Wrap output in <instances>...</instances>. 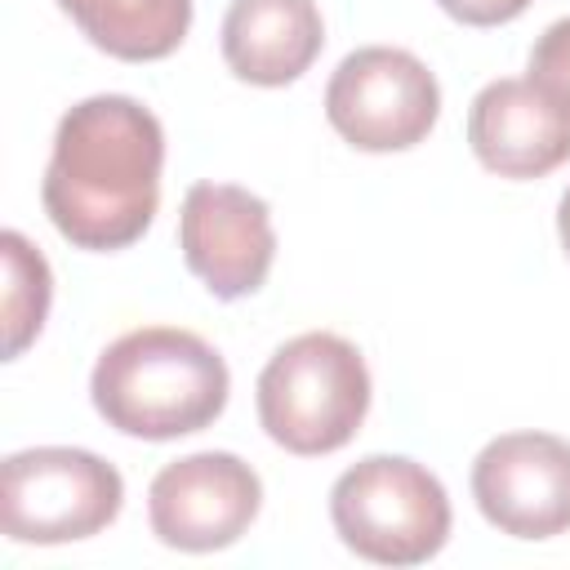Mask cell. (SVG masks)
<instances>
[{
	"mask_svg": "<svg viewBox=\"0 0 570 570\" xmlns=\"http://www.w3.org/2000/svg\"><path fill=\"white\" fill-rule=\"evenodd\" d=\"M160 165L165 129L142 102L125 94L85 98L58 120L40 183L45 214L76 249H125L156 218Z\"/></svg>",
	"mask_w": 570,
	"mask_h": 570,
	"instance_id": "obj_1",
	"label": "cell"
},
{
	"mask_svg": "<svg viewBox=\"0 0 570 570\" xmlns=\"http://www.w3.org/2000/svg\"><path fill=\"white\" fill-rule=\"evenodd\" d=\"M227 361L178 325L120 334L89 374V396L107 428L142 441H174L209 428L227 410Z\"/></svg>",
	"mask_w": 570,
	"mask_h": 570,
	"instance_id": "obj_2",
	"label": "cell"
},
{
	"mask_svg": "<svg viewBox=\"0 0 570 570\" xmlns=\"http://www.w3.org/2000/svg\"><path fill=\"white\" fill-rule=\"evenodd\" d=\"M370 414L365 356L330 334L312 330L272 352L258 374V423L289 454L343 450Z\"/></svg>",
	"mask_w": 570,
	"mask_h": 570,
	"instance_id": "obj_3",
	"label": "cell"
},
{
	"mask_svg": "<svg viewBox=\"0 0 570 570\" xmlns=\"http://www.w3.org/2000/svg\"><path fill=\"white\" fill-rule=\"evenodd\" d=\"M338 539L379 566H419L450 539L445 485L405 454H370L330 490Z\"/></svg>",
	"mask_w": 570,
	"mask_h": 570,
	"instance_id": "obj_4",
	"label": "cell"
},
{
	"mask_svg": "<svg viewBox=\"0 0 570 570\" xmlns=\"http://www.w3.org/2000/svg\"><path fill=\"white\" fill-rule=\"evenodd\" d=\"M120 472L71 445L18 450L0 468V525L13 543H71L120 517Z\"/></svg>",
	"mask_w": 570,
	"mask_h": 570,
	"instance_id": "obj_5",
	"label": "cell"
},
{
	"mask_svg": "<svg viewBox=\"0 0 570 570\" xmlns=\"http://www.w3.org/2000/svg\"><path fill=\"white\" fill-rule=\"evenodd\" d=\"M325 116L356 151H405L432 134L441 116V85L410 49L365 45L334 67L325 85Z\"/></svg>",
	"mask_w": 570,
	"mask_h": 570,
	"instance_id": "obj_6",
	"label": "cell"
},
{
	"mask_svg": "<svg viewBox=\"0 0 570 570\" xmlns=\"http://www.w3.org/2000/svg\"><path fill=\"white\" fill-rule=\"evenodd\" d=\"M263 508L258 472L227 454L200 450L165 463L147 490V521L165 548L178 552H218L236 543Z\"/></svg>",
	"mask_w": 570,
	"mask_h": 570,
	"instance_id": "obj_7",
	"label": "cell"
},
{
	"mask_svg": "<svg viewBox=\"0 0 570 570\" xmlns=\"http://www.w3.org/2000/svg\"><path fill=\"white\" fill-rule=\"evenodd\" d=\"M481 517L512 539L570 530V441L552 432H503L472 463Z\"/></svg>",
	"mask_w": 570,
	"mask_h": 570,
	"instance_id": "obj_8",
	"label": "cell"
},
{
	"mask_svg": "<svg viewBox=\"0 0 570 570\" xmlns=\"http://www.w3.org/2000/svg\"><path fill=\"white\" fill-rule=\"evenodd\" d=\"M178 245L214 298H245L267 281L276 258L272 209L236 183H191L178 214Z\"/></svg>",
	"mask_w": 570,
	"mask_h": 570,
	"instance_id": "obj_9",
	"label": "cell"
},
{
	"mask_svg": "<svg viewBox=\"0 0 570 570\" xmlns=\"http://www.w3.org/2000/svg\"><path fill=\"white\" fill-rule=\"evenodd\" d=\"M468 142L499 178H543L570 160V102L534 76L490 80L468 107Z\"/></svg>",
	"mask_w": 570,
	"mask_h": 570,
	"instance_id": "obj_10",
	"label": "cell"
},
{
	"mask_svg": "<svg viewBox=\"0 0 570 570\" xmlns=\"http://www.w3.org/2000/svg\"><path fill=\"white\" fill-rule=\"evenodd\" d=\"M325 45V22L312 0H232L223 18V58L232 76L276 89L298 80Z\"/></svg>",
	"mask_w": 570,
	"mask_h": 570,
	"instance_id": "obj_11",
	"label": "cell"
},
{
	"mask_svg": "<svg viewBox=\"0 0 570 570\" xmlns=\"http://www.w3.org/2000/svg\"><path fill=\"white\" fill-rule=\"evenodd\" d=\"M58 9L89 45L125 62L169 58L191 27V0H58Z\"/></svg>",
	"mask_w": 570,
	"mask_h": 570,
	"instance_id": "obj_12",
	"label": "cell"
},
{
	"mask_svg": "<svg viewBox=\"0 0 570 570\" xmlns=\"http://www.w3.org/2000/svg\"><path fill=\"white\" fill-rule=\"evenodd\" d=\"M0 254H4V361H13L45 330L53 276H49L45 254L22 232H4Z\"/></svg>",
	"mask_w": 570,
	"mask_h": 570,
	"instance_id": "obj_13",
	"label": "cell"
},
{
	"mask_svg": "<svg viewBox=\"0 0 570 570\" xmlns=\"http://www.w3.org/2000/svg\"><path fill=\"white\" fill-rule=\"evenodd\" d=\"M530 76L570 102V18L552 22L530 49Z\"/></svg>",
	"mask_w": 570,
	"mask_h": 570,
	"instance_id": "obj_14",
	"label": "cell"
},
{
	"mask_svg": "<svg viewBox=\"0 0 570 570\" xmlns=\"http://www.w3.org/2000/svg\"><path fill=\"white\" fill-rule=\"evenodd\" d=\"M463 27H499L530 9V0H436Z\"/></svg>",
	"mask_w": 570,
	"mask_h": 570,
	"instance_id": "obj_15",
	"label": "cell"
},
{
	"mask_svg": "<svg viewBox=\"0 0 570 570\" xmlns=\"http://www.w3.org/2000/svg\"><path fill=\"white\" fill-rule=\"evenodd\" d=\"M557 236H561V245H566V254H570V187H566V196H561V205H557Z\"/></svg>",
	"mask_w": 570,
	"mask_h": 570,
	"instance_id": "obj_16",
	"label": "cell"
}]
</instances>
